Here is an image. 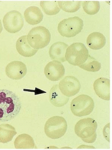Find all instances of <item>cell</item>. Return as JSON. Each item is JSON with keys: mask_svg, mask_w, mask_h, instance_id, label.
Returning <instances> with one entry per match:
<instances>
[{"mask_svg": "<svg viewBox=\"0 0 112 150\" xmlns=\"http://www.w3.org/2000/svg\"><path fill=\"white\" fill-rule=\"evenodd\" d=\"M21 108V102L15 93L6 89L0 90V122L15 118Z\"/></svg>", "mask_w": 112, "mask_h": 150, "instance_id": "1", "label": "cell"}, {"mask_svg": "<svg viewBox=\"0 0 112 150\" xmlns=\"http://www.w3.org/2000/svg\"><path fill=\"white\" fill-rule=\"evenodd\" d=\"M51 38V34L47 28L38 26L30 30L27 39L29 45L32 48L38 50L47 46L50 42Z\"/></svg>", "mask_w": 112, "mask_h": 150, "instance_id": "2", "label": "cell"}, {"mask_svg": "<svg viewBox=\"0 0 112 150\" xmlns=\"http://www.w3.org/2000/svg\"><path fill=\"white\" fill-rule=\"evenodd\" d=\"M67 129V123L64 118L54 116L49 118L44 125V132L47 137L53 139H60L64 135Z\"/></svg>", "mask_w": 112, "mask_h": 150, "instance_id": "3", "label": "cell"}, {"mask_svg": "<svg viewBox=\"0 0 112 150\" xmlns=\"http://www.w3.org/2000/svg\"><path fill=\"white\" fill-rule=\"evenodd\" d=\"M88 56V50L82 43L72 44L68 46L66 51V60L73 66H79L85 63Z\"/></svg>", "mask_w": 112, "mask_h": 150, "instance_id": "4", "label": "cell"}, {"mask_svg": "<svg viewBox=\"0 0 112 150\" xmlns=\"http://www.w3.org/2000/svg\"><path fill=\"white\" fill-rule=\"evenodd\" d=\"M94 106V101L91 97L81 94L71 101L70 109L74 115L82 117L90 115L93 111Z\"/></svg>", "mask_w": 112, "mask_h": 150, "instance_id": "5", "label": "cell"}, {"mask_svg": "<svg viewBox=\"0 0 112 150\" xmlns=\"http://www.w3.org/2000/svg\"><path fill=\"white\" fill-rule=\"evenodd\" d=\"M83 27V20L75 16L62 20L59 23L58 29L62 37L72 38L80 33Z\"/></svg>", "mask_w": 112, "mask_h": 150, "instance_id": "6", "label": "cell"}, {"mask_svg": "<svg viewBox=\"0 0 112 150\" xmlns=\"http://www.w3.org/2000/svg\"><path fill=\"white\" fill-rule=\"evenodd\" d=\"M4 27L11 33H18L22 29L24 21L21 13L18 11H11L7 13L3 19Z\"/></svg>", "mask_w": 112, "mask_h": 150, "instance_id": "7", "label": "cell"}, {"mask_svg": "<svg viewBox=\"0 0 112 150\" xmlns=\"http://www.w3.org/2000/svg\"><path fill=\"white\" fill-rule=\"evenodd\" d=\"M97 124L91 118L82 119L79 120L75 126V132L79 138L87 139L96 133Z\"/></svg>", "mask_w": 112, "mask_h": 150, "instance_id": "8", "label": "cell"}, {"mask_svg": "<svg viewBox=\"0 0 112 150\" xmlns=\"http://www.w3.org/2000/svg\"><path fill=\"white\" fill-rule=\"evenodd\" d=\"M59 88L62 94L70 97L77 94L81 88L80 83L77 78L71 76H66L59 83Z\"/></svg>", "mask_w": 112, "mask_h": 150, "instance_id": "9", "label": "cell"}, {"mask_svg": "<svg viewBox=\"0 0 112 150\" xmlns=\"http://www.w3.org/2000/svg\"><path fill=\"white\" fill-rule=\"evenodd\" d=\"M65 69L61 63L58 61H53L48 63L44 68L46 77L51 81H59L63 77Z\"/></svg>", "mask_w": 112, "mask_h": 150, "instance_id": "10", "label": "cell"}, {"mask_svg": "<svg viewBox=\"0 0 112 150\" xmlns=\"http://www.w3.org/2000/svg\"><path fill=\"white\" fill-rule=\"evenodd\" d=\"M6 73L7 76L11 79L20 80L27 74V67L21 61H14L6 66Z\"/></svg>", "mask_w": 112, "mask_h": 150, "instance_id": "11", "label": "cell"}, {"mask_svg": "<svg viewBox=\"0 0 112 150\" xmlns=\"http://www.w3.org/2000/svg\"><path fill=\"white\" fill-rule=\"evenodd\" d=\"M96 94L101 99L109 101L110 98V81L109 79L101 77L96 80L93 84Z\"/></svg>", "mask_w": 112, "mask_h": 150, "instance_id": "12", "label": "cell"}, {"mask_svg": "<svg viewBox=\"0 0 112 150\" xmlns=\"http://www.w3.org/2000/svg\"><path fill=\"white\" fill-rule=\"evenodd\" d=\"M68 46V45L63 42H57L53 44L49 50L50 58L53 60L58 61L61 63L66 62V51Z\"/></svg>", "mask_w": 112, "mask_h": 150, "instance_id": "13", "label": "cell"}, {"mask_svg": "<svg viewBox=\"0 0 112 150\" xmlns=\"http://www.w3.org/2000/svg\"><path fill=\"white\" fill-rule=\"evenodd\" d=\"M49 99L50 103L55 107H61L67 104L69 97L62 94L60 91L58 85H55L52 87L49 91Z\"/></svg>", "mask_w": 112, "mask_h": 150, "instance_id": "14", "label": "cell"}, {"mask_svg": "<svg viewBox=\"0 0 112 150\" xmlns=\"http://www.w3.org/2000/svg\"><path fill=\"white\" fill-rule=\"evenodd\" d=\"M26 21L30 25H37L40 23L43 19L42 12L39 7L35 6L27 8L24 12Z\"/></svg>", "mask_w": 112, "mask_h": 150, "instance_id": "15", "label": "cell"}, {"mask_svg": "<svg viewBox=\"0 0 112 150\" xmlns=\"http://www.w3.org/2000/svg\"><path fill=\"white\" fill-rule=\"evenodd\" d=\"M27 36L21 37L17 40L16 48L20 55L25 57H30L37 52V50L32 48L27 41Z\"/></svg>", "mask_w": 112, "mask_h": 150, "instance_id": "16", "label": "cell"}, {"mask_svg": "<svg viewBox=\"0 0 112 150\" xmlns=\"http://www.w3.org/2000/svg\"><path fill=\"white\" fill-rule=\"evenodd\" d=\"M106 38L99 32L92 33L87 37V44L88 47L93 50H98L104 47L106 44Z\"/></svg>", "mask_w": 112, "mask_h": 150, "instance_id": "17", "label": "cell"}, {"mask_svg": "<svg viewBox=\"0 0 112 150\" xmlns=\"http://www.w3.org/2000/svg\"><path fill=\"white\" fill-rule=\"evenodd\" d=\"M16 149H33L36 148L33 138L27 134H22L17 137L14 142Z\"/></svg>", "mask_w": 112, "mask_h": 150, "instance_id": "18", "label": "cell"}, {"mask_svg": "<svg viewBox=\"0 0 112 150\" xmlns=\"http://www.w3.org/2000/svg\"><path fill=\"white\" fill-rule=\"evenodd\" d=\"M17 134L15 127L7 124H0V142L6 144Z\"/></svg>", "mask_w": 112, "mask_h": 150, "instance_id": "19", "label": "cell"}, {"mask_svg": "<svg viewBox=\"0 0 112 150\" xmlns=\"http://www.w3.org/2000/svg\"><path fill=\"white\" fill-rule=\"evenodd\" d=\"M40 6L44 12L48 16L57 15L61 10L57 1H41Z\"/></svg>", "mask_w": 112, "mask_h": 150, "instance_id": "20", "label": "cell"}, {"mask_svg": "<svg viewBox=\"0 0 112 150\" xmlns=\"http://www.w3.org/2000/svg\"><path fill=\"white\" fill-rule=\"evenodd\" d=\"M58 3L60 9L68 13L77 11L81 6L80 1H58Z\"/></svg>", "mask_w": 112, "mask_h": 150, "instance_id": "21", "label": "cell"}, {"mask_svg": "<svg viewBox=\"0 0 112 150\" xmlns=\"http://www.w3.org/2000/svg\"><path fill=\"white\" fill-rule=\"evenodd\" d=\"M82 69L90 72H97L101 69V64L95 58L89 55L85 63L79 66Z\"/></svg>", "mask_w": 112, "mask_h": 150, "instance_id": "22", "label": "cell"}, {"mask_svg": "<svg viewBox=\"0 0 112 150\" xmlns=\"http://www.w3.org/2000/svg\"><path fill=\"white\" fill-rule=\"evenodd\" d=\"M82 7L85 12L88 15H96L100 11V2L97 1H84L82 3Z\"/></svg>", "mask_w": 112, "mask_h": 150, "instance_id": "23", "label": "cell"}, {"mask_svg": "<svg viewBox=\"0 0 112 150\" xmlns=\"http://www.w3.org/2000/svg\"><path fill=\"white\" fill-rule=\"evenodd\" d=\"M96 139H97V133H95V134L90 138L87 139H82V140L85 142L91 144V143H93V142H94L96 141Z\"/></svg>", "mask_w": 112, "mask_h": 150, "instance_id": "24", "label": "cell"}, {"mask_svg": "<svg viewBox=\"0 0 112 150\" xmlns=\"http://www.w3.org/2000/svg\"><path fill=\"white\" fill-rule=\"evenodd\" d=\"M3 30V27H2V23H1V20L0 19V34L1 33Z\"/></svg>", "mask_w": 112, "mask_h": 150, "instance_id": "25", "label": "cell"}]
</instances>
